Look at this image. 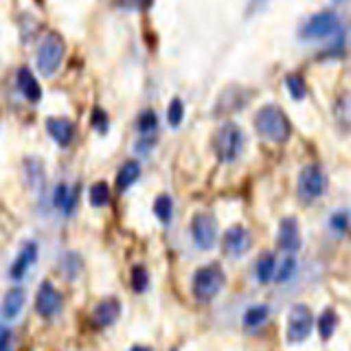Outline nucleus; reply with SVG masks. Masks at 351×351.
<instances>
[{"instance_id":"nucleus-1","label":"nucleus","mask_w":351,"mask_h":351,"mask_svg":"<svg viewBox=\"0 0 351 351\" xmlns=\"http://www.w3.org/2000/svg\"><path fill=\"white\" fill-rule=\"evenodd\" d=\"M255 128L261 138L270 143H285L292 134V125L283 110L277 106H263L255 117Z\"/></svg>"},{"instance_id":"nucleus-2","label":"nucleus","mask_w":351,"mask_h":351,"mask_svg":"<svg viewBox=\"0 0 351 351\" xmlns=\"http://www.w3.org/2000/svg\"><path fill=\"white\" fill-rule=\"evenodd\" d=\"M224 283H226L224 270L219 268L217 263H208V266H202L193 274V281H191L193 296L200 303H208V301H213L219 292H222Z\"/></svg>"},{"instance_id":"nucleus-3","label":"nucleus","mask_w":351,"mask_h":351,"mask_svg":"<svg viewBox=\"0 0 351 351\" xmlns=\"http://www.w3.org/2000/svg\"><path fill=\"white\" fill-rule=\"evenodd\" d=\"M64 40L58 33H49V36H44V40L40 42V49H38V69L42 75L51 77L55 71L60 69V64L64 60Z\"/></svg>"},{"instance_id":"nucleus-4","label":"nucleus","mask_w":351,"mask_h":351,"mask_svg":"<svg viewBox=\"0 0 351 351\" xmlns=\"http://www.w3.org/2000/svg\"><path fill=\"white\" fill-rule=\"evenodd\" d=\"M244 147V134L235 123H224L215 134V154L219 160L233 162Z\"/></svg>"},{"instance_id":"nucleus-5","label":"nucleus","mask_w":351,"mask_h":351,"mask_svg":"<svg viewBox=\"0 0 351 351\" xmlns=\"http://www.w3.org/2000/svg\"><path fill=\"white\" fill-rule=\"evenodd\" d=\"M327 186V176L325 171L318 167V165H307L299 173V184H296V191L303 202H314L325 193Z\"/></svg>"},{"instance_id":"nucleus-6","label":"nucleus","mask_w":351,"mask_h":351,"mask_svg":"<svg viewBox=\"0 0 351 351\" xmlns=\"http://www.w3.org/2000/svg\"><path fill=\"white\" fill-rule=\"evenodd\" d=\"M314 327V316L307 305H294L288 312V327H285V336H288V343H303V340L312 334Z\"/></svg>"},{"instance_id":"nucleus-7","label":"nucleus","mask_w":351,"mask_h":351,"mask_svg":"<svg viewBox=\"0 0 351 351\" xmlns=\"http://www.w3.org/2000/svg\"><path fill=\"white\" fill-rule=\"evenodd\" d=\"M336 31H338V18L334 11H321V14L312 16L303 25L301 38L303 40H325V38H332Z\"/></svg>"},{"instance_id":"nucleus-8","label":"nucleus","mask_w":351,"mask_h":351,"mask_svg":"<svg viewBox=\"0 0 351 351\" xmlns=\"http://www.w3.org/2000/svg\"><path fill=\"white\" fill-rule=\"evenodd\" d=\"M191 237L200 250H211L217 241V222L211 213H197L191 219Z\"/></svg>"},{"instance_id":"nucleus-9","label":"nucleus","mask_w":351,"mask_h":351,"mask_svg":"<svg viewBox=\"0 0 351 351\" xmlns=\"http://www.w3.org/2000/svg\"><path fill=\"white\" fill-rule=\"evenodd\" d=\"M62 307V294L53 288L51 281H42L40 290L36 294V312L42 318H53Z\"/></svg>"},{"instance_id":"nucleus-10","label":"nucleus","mask_w":351,"mask_h":351,"mask_svg":"<svg viewBox=\"0 0 351 351\" xmlns=\"http://www.w3.org/2000/svg\"><path fill=\"white\" fill-rule=\"evenodd\" d=\"M222 248L228 257H241L250 250V233L244 226H230L222 237Z\"/></svg>"},{"instance_id":"nucleus-11","label":"nucleus","mask_w":351,"mask_h":351,"mask_svg":"<svg viewBox=\"0 0 351 351\" xmlns=\"http://www.w3.org/2000/svg\"><path fill=\"white\" fill-rule=\"evenodd\" d=\"M279 246L288 255H294L301 248V233H299V222L296 217H283L279 224Z\"/></svg>"},{"instance_id":"nucleus-12","label":"nucleus","mask_w":351,"mask_h":351,"mask_svg":"<svg viewBox=\"0 0 351 351\" xmlns=\"http://www.w3.org/2000/svg\"><path fill=\"white\" fill-rule=\"evenodd\" d=\"M36 259H38V244L33 239H29V241L22 244L18 257L14 261V266H11V279L20 281L29 272V268L33 266V263H36Z\"/></svg>"},{"instance_id":"nucleus-13","label":"nucleus","mask_w":351,"mask_h":351,"mask_svg":"<svg viewBox=\"0 0 351 351\" xmlns=\"http://www.w3.org/2000/svg\"><path fill=\"white\" fill-rule=\"evenodd\" d=\"M47 130H49V134L53 136V141L58 143V145H62V147L71 145V141L75 136L73 121L66 119V117H51L47 121Z\"/></svg>"},{"instance_id":"nucleus-14","label":"nucleus","mask_w":351,"mask_h":351,"mask_svg":"<svg viewBox=\"0 0 351 351\" xmlns=\"http://www.w3.org/2000/svg\"><path fill=\"white\" fill-rule=\"evenodd\" d=\"M119 316H121V303H119V299H104L101 303L95 307L93 323L97 327L104 329V327L114 325L119 321Z\"/></svg>"},{"instance_id":"nucleus-15","label":"nucleus","mask_w":351,"mask_h":351,"mask_svg":"<svg viewBox=\"0 0 351 351\" xmlns=\"http://www.w3.org/2000/svg\"><path fill=\"white\" fill-rule=\"evenodd\" d=\"M25 290L22 288H11L5 299H3V305H0V316H3V321H16L18 314L22 312V307H25Z\"/></svg>"},{"instance_id":"nucleus-16","label":"nucleus","mask_w":351,"mask_h":351,"mask_svg":"<svg viewBox=\"0 0 351 351\" xmlns=\"http://www.w3.org/2000/svg\"><path fill=\"white\" fill-rule=\"evenodd\" d=\"M18 88H20V93L25 95L31 104H36L42 99V88L36 80V75L31 73V69H27V66H22V69L18 71Z\"/></svg>"},{"instance_id":"nucleus-17","label":"nucleus","mask_w":351,"mask_h":351,"mask_svg":"<svg viewBox=\"0 0 351 351\" xmlns=\"http://www.w3.org/2000/svg\"><path fill=\"white\" fill-rule=\"evenodd\" d=\"M53 204L62 208L64 215H71L77 206V189H69L66 184H58L53 193Z\"/></svg>"},{"instance_id":"nucleus-18","label":"nucleus","mask_w":351,"mask_h":351,"mask_svg":"<svg viewBox=\"0 0 351 351\" xmlns=\"http://www.w3.org/2000/svg\"><path fill=\"white\" fill-rule=\"evenodd\" d=\"M138 176H141V165L136 160L123 162V165H121V169L117 171V189L119 191L130 189V186L138 180Z\"/></svg>"},{"instance_id":"nucleus-19","label":"nucleus","mask_w":351,"mask_h":351,"mask_svg":"<svg viewBox=\"0 0 351 351\" xmlns=\"http://www.w3.org/2000/svg\"><path fill=\"white\" fill-rule=\"evenodd\" d=\"M274 270H277V259H274L272 252H266V255H261L259 261L255 263V277L261 283L272 281L274 279Z\"/></svg>"},{"instance_id":"nucleus-20","label":"nucleus","mask_w":351,"mask_h":351,"mask_svg":"<svg viewBox=\"0 0 351 351\" xmlns=\"http://www.w3.org/2000/svg\"><path fill=\"white\" fill-rule=\"evenodd\" d=\"M266 321H268V307L266 305H252V307H248L246 314H244V325L248 329L261 327Z\"/></svg>"},{"instance_id":"nucleus-21","label":"nucleus","mask_w":351,"mask_h":351,"mask_svg":"<svg viewBox=\"0 0 351 351\" xmlns=\"http://www.w3.org/2000/svg\"><path fill=\"white\" fill-rule=\"evenodd\" d=\"M336 325H338V316L334 310H325L318 318V334H321L323 340H329L336 332Z\"/></svg>"},{"instance_id":"nucleus-22","label":"nucleus","mask_w":351,"mask_h":351,"mask_svg":"<svg viewBox=\"0 0 351 351\" xmlns=\"http://www.w3.org/2000/svg\"><path fill=\"white\" fill-rule=\"evenodd\" d=\"M154 215H156L162 224H169L171 222V215H173V202L169 195H158L156 202H154Z\"/></svg>"},{"instance_id":"nucleus-23","label":"nucleus","mask_w":351,"mask_h":351,"mask_svg":"<svg viewBox=\"0 0 351 351\" xmlns=\"http://www.w3.org/2000/svg\"><path fill=\"white\" fill-rule=\"evenodd\" d=\"M294 270H296V259H294V255H285V259L279 263V268L274 270V281H277V283H285L294 274Z\"/></svg>"},{"instance_id":"nucleus-24","label":"nucleus","mask_w":351,"mask_h":351,"mask_svg":"<svg viewBox=\"0 0 351 351\" xmlns=\"http://www.w3.org/2000/svg\"><path fill=\"white\" fill-rule=\"evenodd\" d=\"M285 86H288V90H290V97L292 99H303L307 95V86H305V80L301 75H288L285 77Z\"/></svg>"},{"instance_id":"nucleus-25","label":"nucleus","mask_w":351,"mask_h":351,"mask_svg":"<svg viewBox=\"0 0 351 351\" xmlns=\"http://www.w3.org/2000/svg\"><path fill=\"white\" fill-rule=\"evenodd\" d=\"M110 200V189H108V184L106 182H95L90 186V204L97 206V208H101L106 206Z\"/></svg>"},{"instance_id":"nucleus-26","label":"nucleus","mask_w":351,"mask_h":351,"mask_svg":"<svg viewBox=\"0 0 351 351\" xmlns=\"http://www.w3.org/2000/svg\"><path fill=\"white\" fill-rule=\"evenodd\" d=\"M130 279H132V288H134V292H145L147 290L149 274H147V270L143 268V266H134V268H132Z\"/></svg>"},{"instance_id":"nucleus-27","label":"nucleus","mask_w":351,"mask_h":351,"mask_svg":"<svg viewBox=\"0 0 351 351\" xmlns=\"http://www.w3.org/2000/svg\"><path fill=\"white\" fill-rule=\"evenodd\" d=\"M182 119H184V104L180 101L178 97L171 99V104H169V110H167V121H169V125L171 128H178L182 123Z\"/></svg>"},{"instance_id":"nucleus-28","label":"nucleus","mask_w":351,"mask_h":351,"mask_svg":"<svg viewBox=\"0 0 351 351\" xmlns=\"http://www.w3.org/2000/svg\"><path fill=\"white\" fill-rule=\"evenodd\" d=\"M158 128V119H156V114L152 112V110H145L141 117H138V132L141 134H152L154 130Z\"/></svg>"},{"instance_id":"nucleus-29","label":"nucleus","mask_w":351,"mask_h":351,"mask_svg":"<svg viewBox=\"0 0 351 351\" xmlns=\"http://www.w3.org/2000/svg\"><path fill=\"white\" fill-rule=\"evenodd\" d=\"M90 123H93V128H95L97 132H101V134H106L108 128H110V119H108V114L104 112L101 108H95V110H93V117H90Z\"/></svg>"},{"instance_id":"nucleus-30","label":"nucleus","mask_w":351,"mask_h":351,"mask_svg":"<svg viewBox=\"0 0 351 351\" xmlns=\"http://www.w3.org/2000/svg\"><path fill=\"white\" fill-rule=\"evenodd\" d=\"M0 351H14V334L5 323H0Z\"/></svg>"},{"instance_id":"nucleus-31","label":"nucleus","mask_w":351,"mask_h":351,"mask_svg":"<svg viewBox=\"0 0 351 351\" xmlns=\"http://www.w3.org/2000/svg\"><path fill=\"white\" fill-rule=\"evenodd\" d=\"M329 224H332V228L338 230V233H345V230L349 228V213H345V211L334 213L332 219H329Z\"/></svg>"},{"instance_id":"nucleus-32","label":"nucleus","mask_w":351,"mask_h":351,"mask_svg":"<svg viewBox=\"0 0 351 351\" xmlns=\"http://www.w3.org/2000/svg\"><path fill=\"white\" fill-rule=\"evenodd\" d=\"M117 3L123 7H147L149 0H117Z\"/></svg>"},{"instance_id":"nucleus-33","label":"nucleus","mask_w":351,"mask_h":351,"mask_svg":"<svg viewBox=\"0 0 351 351\" xmlns=\"http://www.w3.org/2000/svg\"><path fill=\"white\" fill-rule=\"evenodd\" d=\"M130 351H152L149 347H143V345H136V347H132Z\"/></svg>"},{"instance_id":"nucleus-34","label":"nucleus","mask_w":351,"mask_h":351,"mask_svg":"<svg viewBox=\"0 0 351 351\" xmlns=\"http://www.w3.org/2000/svg\"><path fill=\"white\" fill-rule=\"evenodd\" d=\"M171 351H176V349H171Z\"/></svg>"}]
</instances>
